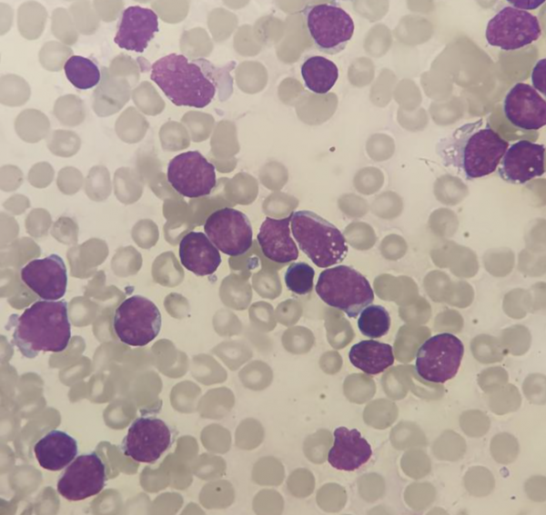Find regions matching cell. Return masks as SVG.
Here are the masks:
<instances>
[{
	"instance_id": "obj_1",
	"label": "cell",
	"mask_w": 546,
	"mask_h": 515,
	"mask_svg": "<svg viewBox=\"0 0 546 515\" xmlns=\"http://www.w3.org/2000/svg\"><path fill=\"white\" fill-rule=\"evenodd\" d=\"M236 63L216 66L205 58L189 60L169 54L151 65L150 79L177 106L204 108L217 96L226 101L233 92L230 71Z\"/></svg>"
},
{
	"instance_id": "obj_2",
	"label": "cell",
	"mask_w": 546,
	"mask_h": 515,
	"mask_svg": "<svg viewBox=\"0 0 546 515\" xmlns=\"http://www.w3.org/2000/svg\"><path fill=\"white\" fill-rule=\"evenodd\" d=\"M508 146L509 143L480 118L441 138L436 152L444 166L472 180L492 173Z\"/></svg>"
},
{
	"instance_id": "obj_3",
	"label": "cell",
	"mask_w": 546,
	"mask_h": 515,
	"mask_svg": "<svg viewBox=\"0 0 546 515\" xmlns=\"http://www.w3.org/2000/svg\"><path fill=\"white\" fill-rule=\"evenodd\" d=\"M14 327L11 343L28 359L40 352H61L71 338V323L66 300H37L17 317H10Z\"/></svg>"
},
{
	"instance_id": "obj_4",
	"label": "cell",
	"mask_w": 546,
	"mask_h": 515,
	"mask_svg": "<svg viewBox=\"0 0 546 515\" xmlns=\"http://www.w3.org/2000/svg\"><path fill=\"white\" fill-rule=\"evenodd\" d=\"M292 234L300 250L320 268L344 261L349 247L341 232L330 222L307 210L291 213Z\"/></svg>"
},
{
	"instance_id": "obj_5",
	"label": "cell",
	"mask_w": 546,
	"mask_h": 515,
	"mask_svg": "<svg viewBox=\"0 0 546 515\" xmlns=\"http://www.w3.org/2000/svg\"><path fill=\"white\" fill-rule=\"evenodd\" d=\"M315 289L325 303L344 312L349 318H357L374 301L367 278L348 265L322 271Z\"/></svg>"
},
{
	"instance_id": "obj_6",
	"label": "cell",
	"mask_w": 546,
	"mask_h": 515,
	"mask_svg": "<svg viewBox=\"0 0 546 515\" xmlns=\"http://www.w3.org/2000/svg\"><path fill=\"white\" fill-rule=\"evenodd\" d=\"M301 13L310 39L322 53H340L353 36V19L337 2L309 5Z\"/></svg>"
},
{
	"instance_id": "obj_7",
	"label": "cell",
	"mask_w": 546,
	"mask_h": 515,
	"mask_svg": "<svg viewBox=\"0 0 546 515\" xmlns=\"http://www.w3.org/2000/svg\"><path fill=\"white\" fill-rule=\"evenodd\" d=\"M162 324L157 306L147 297L133 295L116 309L113 329L117 338L130 346H145L159 334Z\"/></svg>"
},
{
	"instance_id": "obj_8",
	"label": "cell",
	"mask_w": 546,
	"mask_h": 515,
	"mask_svg": "<svg viewBox=\"0 0 546 515\" xmlns=\"http://www.w3.org/2000/svg\"><path fill=\"white\" fill-rule=\"evenodd\" d=\"M464 353L462 342L443 332L426 340L416 354V373L424 381L444 383L457 374Z\"/></svg>"
},
{
	"instance_id": "obj_9",
	"label": "cell",
	"mask_w": 546,
	"mask_h": 515,
	"mask_svg": "<svg viewBox=\"0 0 546 515\" xmlns=\"http://www.w3.org/2000/svg\"><path fill=\"white\" fill-rule=\"evenodd\" d=\"M173 442L174 434L167 423L156 416L142 415L129 426L120 449L135 461L154 463Z\"/></svg>"
},
{
	"instance_id": "obj_10",
	"label": "cell",
	"mask_w": 546,
	"mask_h": 515,
	"mask_svg": "<svg viewBox=\"0 0 546 515\" xmlns=\"http://www.w3.org/2000/svg\"><path fill=\"white\" fill-rule=\"evenodd\" d=\"M541 34L535 15L524 9L505 6L488 22L485 37L490 45L511 51L538 40Z\"/></svg>"
},
{
	"instance_id": "obj_11",
	"label": "cell",
	"mask_w": 546,
	"mask_h": 515,
	"mask_svg": "<svg viewBox=\"0 0 546 515\" xmlns=\"http://www.w3.org/2000/svg\"><path fill=\"white\" fill-rule=\"evenodd\" d=\"M167 175L169 184L188 198L208 195L217 184L215 166L198 151L174 156L168 163Z\"/></svg>"
},
{
	"instance_id": "obj_12",
	"label": "cell",
	"mask_w": 546,
	"mask_h": 515,
	"mask_svg": "<svg viewBox=\"0 0 546 515\" xmlns=\"http://www.w3.org/2000/svg\"><path fill=\"white\" fill-rule=\"evenodd\" d=\"M204 231L212 243L223 253L238 256L252 245V227L248 216L234 208L223 207L206 220Z\"/></svg>"
},
{
	"instance_id": "obj_13",
	"label": "cell",
	"mask_w": 546,
	"mask_h": 515,
	"mask_svg": "<svg viewBox=\"0 0 546 515\" xmlns=\"http://www.w3.org/2000/svg\"><path fill=\"white\" fill-rule=\"evenodd\" d=\"M106 482V465L93 451L77 456L60 475L56 488L66 500L77 501L98 494Z\"/></svg>"
},
{
	"instance_id": "obj_14",
	"label": "cell",
	"mask_w": 546,
	"mask_h": 515,
	"mask_svg": "<svg viewBox=\"0 0 546 515\" xmlns=\"http://www.w3.org/2000/svg\"><path fill=\"white\" fill-rule=\"evenodd\" d=\"M20 275L23 282L43 300L57 301L66 293V266L56 253L30 261L22 268Z\"/></svg>"
},
{
	"instance_id": "obj_15",
	"label": "cell",
	"mask_w": 546,
	"mask_h": 515,
	"mask_svg": "<svg viewBox=\"0 0 546 515\" xmlns=\"http://www.w3.org/2000/svg\"><path fill=\"white\" fill-rule=\"evenodd\" d=\"M499 174L502 180L522 184L545 172V146L528 140L511 144L499 163Z\"/></svg>"
},
{
	"instance_id": "obj_16",
	"label": "cell",
	"mask_w": 546,
	"mask_h": 515,
	"mask_svg": "<svg viewBox=\"0 0 546 515\" xmlns=\"http://www.w3.org/2000/svg\"><path fill=\"white\" fill-rule=\"evenodd\" d=\"M503 113L519 129L538 130L546 124V102L525 83H517L510 89L504 97Z\"/></svg>"
},
{
	"instance_id": "obj_17",
	"label": "cell",
	"mask_w": 546,
	"mask_h": 515,
	"mask_svg": "<svg viewBox=\"0 0 546 515\" xmlns=\"http://www.w3.org/2000/svg\"><path fill=\"white\" fill-rule=\"evenodd\" d=\"M157 32V15L150 8L132 5L123 11L114 42L120 48L143 53Z\"/></svg>"
},
{
	"instance_id": "obj_18",
	"label": "cell",
	"mask_w": 546,
	"mask_h": 515,
	"mask_svg": "<svg viewBox=\"0 0 546 515\" xmlns=\"http://www.w3.org/2000/svg\"><path fill=\"white\" fill-rule=\"evenodd\" d=\"M371 455L370 444L357 429L341 426L334 431L333 446L328 453V461L333 468L353 471L367 463Z\"/></svg>"
},
{
	"instance_id": "obj_19",
	"label": "cell",
	"mask_w": 546,
	"mask_h": 515,
	"mask_svg": "<svg viewBox=\"0 0 546 515\" xmlns=\"http://www.w3.org/2000/svg\"><path fill=\"white\" fill-rule=\"evenodd\" d=\"M289 216L282 219L266 217L257 240L263 254L278 263H288L298 257V247L290 235Z\"/></svg>"
},
{
	"instance_id": "obj_20",
	"label": "cell",
	"mask_w": 546,
	"mask_h": 515,
	"mask_svg": "<svg viewBox=\"0 0 546 515\" xmlns=\"http://www.w3.org/2000/svg\"><path fill=\"white\" fill-rule=\"evenodd\" d=\"M182 265L198 276L213 274L221 263L218 249L200 232L187 233L179 243Z\"/></svg>"
},
{
	"instance_id": "obj_21",
	"label": "cell",
	"mask_w": 546,
	"mask_h": 515,
	"mask_svg": "<svg viewBox=\"0 0 546 515\" xmlns=\"http://www.w3.org/2000/svg\"><path fill=\"white\" fill-rule=\"evenodd\" d=\"M39 465L51 471L61 470L76 457L77 441L68 433L53 430L44 435L34 447Z\"/></svg>"
},
{
	"instance_id": "obj_22",
	"label": "cell",
	"mask_w": 546,
	"mask_h": 515,
	"mask_svg": "<svg viewBox=\"0 0 546 515\" xmlns=\"http://www.w3.org/2000/svg\"><path fill=\"white\" fill-rule=\"evenodd\" d=\"M350 363L369 375L383 372L394 362L391 345L375 340L354 344L349 352Z\"/></svg>"
},
{
	"instance_id": "obj_23",
	"label": "cell",
	"mask_w": 546,
	"mask_h": 515,
	"mask_svg": "<svg viewBox=\"0 0 546 515\" xmlns=\"http://www.w3.org/2000/svg\"><path fill=\"white\" fill-rule=\"evenodd\" d=\"M300 73L305 86L316 94L329 93L339 78L336 64L321 55L307 58L301 64Z\"/></svg>"
},
{
	"instance_id": "obj_24",
	"label": "cell",
	"mask_w": 546,
	"mask_h": 515,
	"mask_svg": "<svg viewBox=\"0 0 546 515\" xmlns=\"http://www.w3.org/2000/svg\"><path fill=\"white\" fill-rule=\"evenodd\" d=\"M64 70L67 80L77 89L86 90L100 81V71L89 58L72 55L66 61Z\"/></svg>"
},
{
	"instance_id": "obj_25",
	"label": "cell",
	"mask_w": 546,
	"mask_h": 515,
	"mask_svg": "<svg viewBox=\"0 0 546 515\" xmlns=\"http://www.w3.org/2000/svg\"><path fill=\"white\" fill-rule=\"evenodd\" d=\"M358 327L368 338H380L388 333L390 327V316L381 305H369L359 313Z\"/></svg>"
},
{
	"instance_id": "obj_26",
	"label": "cell",
	"mask_w": 546,
	"mask_h": 515,
	"mask_svg": "<svg viewBox=\"0 0 546 515\" xmlns=\"http://www.w3.org/2000/svg\"><path fill=\"white\" fill-rule=\"evenodd\" d=\"M315 271L307 262H292L285 272L288 289L295 294L305 295L311 292Z\"/></svg>"
},
{
	"instance_id": "obj_27",
	"label": "cell",
	"mask_w": 546,
	"mask_h": 515,
	"mask_svg": "<svg viewBox=\"0 0 546 515\" xmlns=\"http://www.w3.org/2000/svg\"><path fill=\"white\" fill-rule=\"evenodd\" d=\"M532 83L535 90L545 95V58L540 60L532 71Z\"/></svg>"
}]
</instances>
